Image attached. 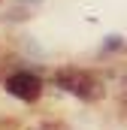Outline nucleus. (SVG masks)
Returning a JSON list of instances; mask_svg holds the SVG:
<instances>
[{
    "mask_svg": "<svg viewBox=\"0 0 127 130\" xmlns=\"http://www.w3.org/2000/svg\"><path fill=\"white\" fill-rule=\"evenodd\" d=\"M58 85H61L64 91L76 94V97H85V100L97 97L94 79H91L88 73H79V70H64V73H58Z\"/></svg>",
    "mask_w": 127,
    "mask_h": 130,
    "instance_id": "obj_1",
    "label": "nucleus"
},
{
    "mask_svg": "<svg viewBox=\"0 0 127 130\" xmlns=\"http://www.w3.org/2000/svg\"><path fill=\"white\" fill-rule=\"evenodd\" d=\"M6 88L15 94L18 100H36L42 94V82L33 76V73H15V76H9V82H6Z\"/></svg>",
    "mask_w": 127,
    "mask_h": 130,
    "instance_id": "obj_2",
    "label": "nucleus"
},
{
    "mask_svg": "<svg viewBox=\"0 0 127 130\" xmlns=\"http://www.w3.org/2000/svg\"><path fill=\"white\" fill-rule=\"evenodd\" d=\"M118 45H121V36H109V39H106V45H103V48H106V52H109V48H118Z\"/></svg>",
    "mask_w": 127,
    "mask_h": 130,
    "instance_id": "obj_3",
    "label": "nucleus"
}]
</instances>
